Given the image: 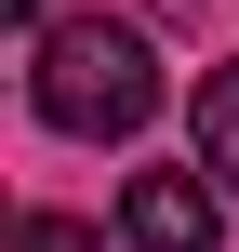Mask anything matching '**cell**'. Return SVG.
Masks as SVG:
<instances>
[{"mask_svg": "<svg viewBox=\"0 0 239 252\" xmlns=\"http://www.w3.org/2000/svg\"><path fill=\"white\" fill-rule=\"evenodd\" d=\"M186 120H200V173L239 186V53H226V66H200V106H186Z\"/></svg>", "mask_w": 239, "mask_h": 252, "instance_id": "3", "label": "cell"}, {"mask_svg": "<svg viewBox=\"0 0 239 252\" xmlns=\"http://www.w3.org/2000/svg\"><path fill=\"white\" fill-rule=\"evenodd\" d=\"M27 93H40V120H53V133H80V146H120V133H146V120H160V53H146V27H120V13H80V27H40V66H27Z\"/></svg>", "mask_w": 239, "mask_h": 252, "instance_id": "1", "label": "cell"}, {"mask_svg": "<svg viewBox=\"0 0 239 252\" xmlns=\"http://www.w3.org/2000/svg\"><path fill=\"white\" fill-rule=\"evenodd\" d=\"M13 252H106V239H93L80 213H27V226H13Z\"/></svg>", "mask_w": 239, "mask_h": 252, "instance_id": "4", "label": "cell"}, {"mask_svg": "<svg viewBox=\"0 0 239 252\" xmlns=\"http://www.w3.org/2000/svg\"><path fill=\"white\" fill-rule=\"evenodd\" d=\"M120 239L133 252H213V173H133L120 186Z\"/></svg>", "mask_w": 239, "mask_h": 252, "instance_id": "2", "label": "cell"}]
</instances>
